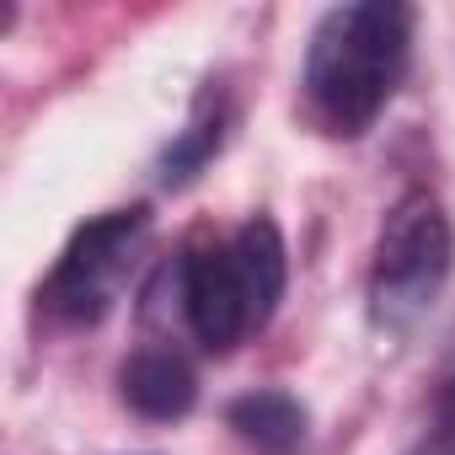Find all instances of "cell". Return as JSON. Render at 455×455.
I'll use <instances>...</instances> for the list:
<instances>
[{
    "mask_svg": "<svg viewBox=\"0 0 455 455\" xmlns=\"http://www.w3.org/2000/svg\"><path fill=\"white\" fill-rule=\"evenodd\" d=\"M423 455H455V439H444V434H434V439L423 444Z\"/></svg>",
    "mask_w": 455,
    "mask_h": 455,
    "instance_id": "cell-8",
    "label": "cell"
},
{
    "mask_svg": "<svg viewBox=\"0 0 455 455\" xmlns=\"http://www.w3.org/2000/svg\"><path fill=\"white\" fill-rule=\"evenodd\" d=\"M150 242V209H108L97 220H86L81 231L65 242L60 263L49 268L38 306L44 316H54L60 327H92L113 311V300L124 295L140 252Z\"/></svg>",
    "mask_w": 455,
    "mask_h": 455,
    "instance_id": "cell-4",
    "label": "cell"
},
{
    "mask_svg": "<svg viewBox=\"0 0 455 455\" xmlns=\"http://www.w3.org/2000/svg\"><path fill=\"white\" fill-rule=\"evenodd\" d=\"M455 268V225L444 204L423 188L402 193L386 209L370 263V322L380 332H407L444 290Z\"/></svg>",
    "mask_w": 455,
    "mask_h": 455,
    "instance_id": "cell-3",
    "label": "cell"
},
{
    "mask_svg": "<svg viewBox=\"0 0 455 455\" xmlns=\"http://www.w3.org/2000/svg\"><path fill=\"white\" fill-rule=\"evenodd\" d=\"M166 274L182 300L188 332L209 354H231L247 332L274 322L284 284H290V252H284L279 225L258 214L231 236L193 231Z\"/></svg>",
    "mask_w": 455,
    "mask_h": 455,
    "instance_id": "cell-2",
    "label": "cell"
},
{
    "mask_svg": "<svg viewBox=\"0 0 455 455\" xmlns=\"http://www.w3.org/2000/svg\"><path fill=\"white\" fill-rule=\"evenodd\" d=\"M412 65V6L354 0L332 6L300 65V118L327 140H359L391 108Z\"/></svg>",
    "mask_w": 455,
    "mask_h": 455,
    "instance_id": "cell-1",
    "label": "cell"
},
{
    "mask_svg": "<svg viewBox=\"0 0 455 455\" xmlns=\"http://www.w3.org/2000/svg\"><path fill=\"white\" fill-rule=\"evenodd\" d=\"M225 423L236 428V439H247L252 450L263 455H295L306 444V407L290 396V391H247L231 402V412H225Z\"/></svg>",
    "mask_w": 455,
    "mask_h": 455,
    "instance_id": "cell-7",
    "label": "cell"
},
{
    "mask_svg": "<svg viewBox=\"0 0 455 455\" xmlns=\"http://www.w3.org/2000/svg\"><path fill=\"white\" fill-rule=\"evenodd\" d=\"M231 92H225L220 81H209L204 92H198V102H193V113H188V129L166 145V156H161V188H188L214 156H220V145H225V134H231Z\"/></svg>",
    "mask_w": 455,
    "mask_h": 455,
    "instance_id": "cell-6",
    "label": "cell"
},
{
    "mask_svg": "<svg viewBox=\"0 0 455 455\" xmlns=\"http://www.w3.org/2000/svg\"><path fill=\"white\" fill-rule=\"evenodd\" d=\"M118 391H124V402H129L140 418H150V423H177V418H188L193 402H198V375H193V364L182 359V348H172V343H145V348H134V354L124 359Z\"/></svg>",
    "mask_w": 455,
    "mask_h": 455,
    "instance_id": "cell-5",
    "label": "cell"
}]
</instances>
